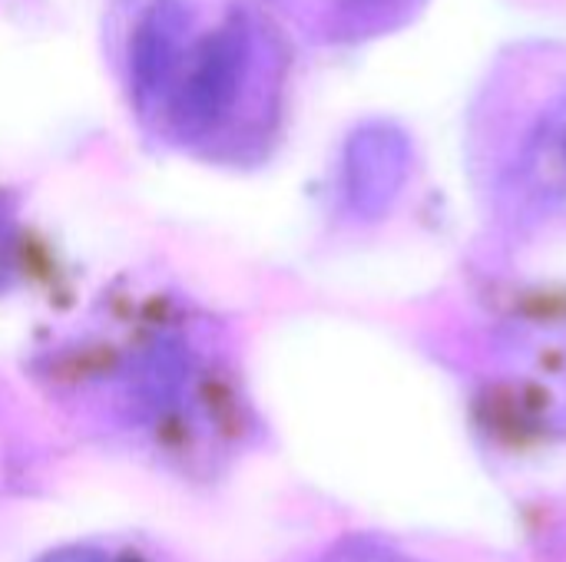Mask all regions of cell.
I'll return each instance as SVG.
<instances>
[{
    "label": "cell",
    "mask_w": 566,
    "mask_h": 562,
    "mask_svg": "<svg viewBox=\"0 0 566 562\" xmlns=\"http://www.w3.org/2000/svg\"><path fill=\"white\" fill-rule=\"evenodd\" d=\"M517 192L537 219L566 225V113L554 116L531 139L521 159Z\"/></svg>",
    "instance_id": "cell-1"
},
{
    "label": "cell",
    "mask_w": 566,
    "mask_h": 562,
    "mask_svg": "<svg viewBox=\"0 0 566 562\" xmlns=\"http://www.w3.org/2000/svg\"><path fill=\"white\" fill-rule=\"evenodd\" d=\"M325 562H421L415 556H405L385 543H375V540H358V543H345L342 550H335Z\"/></svg>",
    "instance_id": "cell-2"
},
{
    "label": "cell",
    "mask_w": 566,
    "mask_h": 562,
    "mask_svg": "<svg viewBox=\"0 0 566 562\" xmlns=\"http://www.w3.org/2000/svg\"><path fill=\"white\" fill-rule=\"evenodd\" d=\"M40 562H119L113 560L109 553H103V550H90V547H73V550H60V553H53V556H46V560Z\"/></svg>",
    "instance_id": "cell-3"
},
{
    "label": "cell",
    "mask_w": 566,
    "mask_h": 562,
    "mask_svg": "<svg viewBox=\"0 0 566 562\" xmlns=\"http://www.w3.org/2000/svg\"><path fill=\"white\" fill-rule=\"evenodd\" d=\"M10 272H13V242H10L7 225L0 222V288L7 285Z\"/></svg>",
    "instance_id": "cell-4"
}]
</instances>
